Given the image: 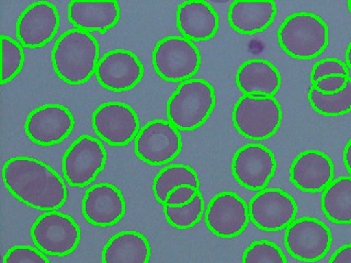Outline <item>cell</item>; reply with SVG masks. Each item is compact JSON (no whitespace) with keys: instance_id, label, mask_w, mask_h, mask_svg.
I'll return each instance as SVG.
<instances>
[{"instance_id":"6da1fadb","label":"cell","mask_w":351,"mask_h":263,"mask_svg":"<svg viewBox=\"0 0 351 263\" xmlns=\"http://www.w3.org/2000/svg\"><path fill=\"white\" fill-rule=\"evenodd\" d=\"M3 181L16 200L38 211H58L69 200L65 179L33 157L16 156L7 160L3 167Z\"/></svg>"},{"instance_id":"7a4b0ae2","label":"cell","mask_w":351,"mask_h":263,"mask_svg":"<svg viewBox=\"0 0 351 263\" xmlns=\"http://www.w3.org/2000/svg\"><path fill=\"white\" fill-rule=\"evenodd\" d=\"M100 47L91 33L78 29L66 31L58 38L51 53L55 74L66 84L82 85L96 75Z\"/></svg>"},{"instance_id":"3957f363","label":"cell","mask_w":351,"mask_h":263,"mask_svg":"<svg viewBox=\"0 0 351 263\" xmlns=\"http://www.w3.org/2000/svg\"><path fill=\"white\" fill-rule=\"evenodd\" d=\"M217 104V95L210 82L192 78L181 82L168 99L167 120L179 131L191 132L206 123Z\"/></svg>"},{"instance_id":"277c9868","label":"cell","mask_w":351,"mask_h":263,"mask_svg":"<svg viewBox=\"0 0 351 263\" xmlns=\"http://www.w3.org/2000/svg\"><path fill=\"white\" fill-rule=\"evenodd\" d=\"M283 52L292 58H316L329 44V27L323 18L312 12H296L287 16L277 33Z\"/></svg>"},{"instance_id":"5b68a950","label":"cell","mask_w":351,"mask_h":263,"mask_svg":"<svg viewBox=\"0 0 351 263\" xmlns=\"http://www.w3.org/2000/svg\"><path fill=\"white\" fill-rule=\"evenodd\" d=\"M232 121L241 136L266 140L282 124V107L274 97L241 96L234 105Z\"/></svg>"},{"instance_id":"8992f818","label":"cell","mask_w":351,"mask_h":263,"mask_svg":"<svg viewBox=\"0 0 351 263\" xmlns=\"http://www.w3.org/2000/svg\"><path fill=\"white\" fill-rule=\"evenodd\" d=\"M153 67L162 79L184 82L192 79L202 63L200 49L184 36H166L157 42L152 54Z\"/></svg>"},{"instance_id":"52a82bcc","label":"cell","mask_w":351,"mask_h":263,"mask_svg":"<svg viewBox=\"0 0 351 263\" xmlns=\"http://www.w3.org/2000/svg\"><path fill=\"white\" fill-rule=\"evenodd\" d=\"M30 235L34 247L45 255L66 257L77 249L82 229L69 214L44 212L33 223Z\"/></svg>"},{"instance_id":"ba28073f","label":"cell","mask_w":351,"mask_h":263,"mask_svg":"<svg viewBox=\"0 0 351 263\" xmlns=\"http://www.w3.org/2000/svg\"><path fill=\"white\" fill-rule=\"evenodd\" d=\"M108 153L101 140L82 135L67 148L62 159L66 184L75 188L87 186L96 180L107 164Z\"/></svg>"},{"instance_id":"9c48e42d","label":"cell","mask_w":351,"mask_h":263,"mask_svg":"<svg viewBox=\"0 0 351 263\" xmlns=\"http://www.w3.org/2000/svg\"><path fill=\"white\" fill-rule=\"evenodd\" d=\"M182 149L180 131L164 118L149 121L141 127L134 140V151L141 162L164 166L179 156Z\"/></svg>"},{"instance_id":"30bf717a","label":"cell","mask_w":351,"mask_h":263,"mask_svg":"<svg viewBox=\"0 0 351 263\" xmlns=\"http://www.w3.org/2000/svg\"><path fill=\"white\" fill-rule=\"evenodd\" d=\"M287 251L296 260L313 263L326 257L332 245V234L325 223L314 217L296 218L285 229Z\"/></svg>"},{"instance_id":"8fae6325","label":"cell","mask_w":351,"mask_h":263,"mask_svg":"<svg viewBox=\"0 0 351 263\" xmlns=\"http://www.w3.org/2000/svg\"><path fill=\"white\" fill-rule=\"evenodd\" d=\"M91 125L100 140L115 147L129 145L141 129L140 118L135 110L120 101L100 104L93 111Z\"/></svg>"},{"instance_id":"7c38bea8","label":"cell","mask_w":351,"mask_h":263,"mask_svg":"<svg viewBox=\"0 0 351 263\" xmlns=\"http://www.w3.org/2000/svg\"><path fill=\"white\" fill-rule=\"evenodd\" d=\"M277 171V159L270 148L250 142L236 151L232 173L237 184L250 191L266 189Z\"/></svg>"},{"instance_id":"4fadbf2b","label":"cell","mask_w":351,"mask_h":263,"mask_svg":"<svg viewBox=\"0 0 351 263\" xmlns=\"http://www.w3.org/2000/svg\"><path fill=\"white\" fill-rule=\"evenodd\" d=\"M74 114L63 104L47 103L31 111L25 122V133L36 145H58L74 131Z\"/></svg>"},{"instance_id":"5bb4252c","label":"cell","mask_w":351,"mask_h":263,"mask_svg":"<svg viewBox=\"0 0 351 263\" xmlns=\"http://www.w3.org/2000/svg\"><path fill=\"white\" fill-rule=\"evenodd\" d=\"M248 206L250 221L265 231L287 229L298 215L294 197L278 188H266L257 192Z\"/></svg>"},{"instance_id":"9a60e30c","label":"cell","mask_w":351,"mask_h":263,"mask_svg":"<svg viewBox=\"0 0 351 263\" xmlns=\"http://www.w3.org/2000/svg\"><path fill=\"white\" fill-rule=\"evenodd\" d=\"M204 219L213 235L219 238H235L244 233L250 224V206L234 192H219L208 202Z\"/></svg>"},{"instance_id":"2e32d148","label":"cell","mask_w":351,"mask_h":263,"mask_svg":"<svg viewBox=\"0 0 351 263\" xmlns=\"http://www.w3.org/2000/svg\"><path fill=\"white\" fill-rule=\"evenodd\" d=\"M144 77V66L135 53L129 49L109 51L99 60L96 78L99 84L112 92L134 89Z\"/></svg>"},{"instance_id":"e0dca14e","label":"cell","mask_w":351,"mask_h":263,"mask_svg":"<svg viewBox=\"0 0 351 263\" xmlns=\"http://www.w3.org/2000/svg\"><path fill=\"white\" fill-rule=\"evenodd\" d=\"M60 25L56 5L49 1H36L22 11L16 20V40L23 47L38 49L52 41Z\"/></svg>"},{"instance_id":"ac0fdd59","label":"cell","mask_w":351,"mask_h":263,"mask_svg":"<svg viewBox=\"0 0 351 263\" xmlns=\"http://www.w3.org/2000/svg\"><path fill=\"white\" fill-rule=\"evenodd\" d=\"M82 213L84 218L93 226H113L120 222L126 213L123 193L108 182L93 184L82 197Z\"/></svg>"},{"instance_id":"d6986e66","label":"cell","mask_w":351,"mask_h":263,"mask_svg":"<svg viewBox=\"0 0 351 263\" xmlns=\"http://www.w3.org/2000/svg\"><path fill=\"white\" fill-rule=\"evenodd\" d=\"M289 177L291 184L300 191L319 193L334 181V162L324 151H302L291 164Z\"/></svg>"},{"instance_id":"ffe728a7","label":"cell","mask_w":351,"mask_h":263,"mask_svg":"<svg viewBox=\"0 0 351 263\" xmlns=\"http://www.w3.org/2000/svg\"><path fill=\"white\" fill-rule=\"evenodd\" d=\"M181 36L193 42H206L217 36L219 18L211 3L206 1H184L176 14Z\"/></svg>"},{"instance_id":"44dd1931","label":"cell","mask_w":351,"mask_h":263,"mask_svg":"<svg viewBox=\"0 0 351 263\" xmlns=\"http://www.w3.org/2000/svg\"><path fill=\"white\" fill-rule=\"evenodd\" d=\"M235 82L243 96L274 97L282 85V77L271 62L252 58L239 66Z\"/></svg>"},{"instance_id":"7402d4cb","label":"cell","mask_w":351,"mask_h":263,"mask_svg":"<svg viewBox=\"0 0 351 263\" xmlns=\"http://www.w3.org/2000/svg\"><path fill=\"white\" fill-rule=\"evenodd\" d=\"M67 16L75 29L106 33L118 25L120 5L117 1H71Z\"/></svg>"},{"instance_id":"603a6c76","label":"cell","mask_w":351,"mask_h":263,"mask_svg":"<svg viewBox=\"0 0 351 263\" xmlns=\"http://www.w3.org/2000/svg\"><path fill=\"white\" fill-rule=\"evenodd\" d=\"M277 11L274 1H234L228 9V22L236 32L254 36L272 25Z\"/></svg>"},{"instance_id":"cb8c5ba5","label":"cell","mask_w":351,"mask_h":263,"mask_svg":"<svg viewBox=\"0 0 351 263\" xmlns=\"http://www.w3.org/2000/svg\"><path fill=\"white\" fill-rule=\"evenodd\" d=\"M152 247L145 236L136 230H123L115 234L104 245L102 263H148Z\"/></svg>"},{"instance_id":"d4e9b609","label":"cell","mask_w":351,"mask_h":263,"mask_svg":"<svg viewBox=\"0 0 351 263\" xmlns=\"http://www.w3.org/2000/svg\"><path fill=\"white\" fill-rule=\"evenodd\" d=\"M322 211L335 224H351V177L334 179L322 193Z\"/></svg>"},{"instance_id":"484cf974","label":"cell","mask_w":351,"mask_h":263,"mask_svg":"<svg viewBox=\"0 0 351 263\" xmlns=\"http://www.w3.org/2000/svg\"><path fill=\"white\" fill-rule=\"evenodd\" d=\"M189 184L200 190V179L197 171L186 164H168L153 180V193L157 202L164 205L168 195L177 186Z\"/></svg>"},{"instance_id":"4316f807","label":"cell","mask_w":351,"mask_h":263,"mask_svg":"<svg viewBox=\"0 0 351 263\" xmlns=\"http://www.w3.org/2000/svg\"><path fill=\"white\" fill-rule=\"evenodd\" d=\"M307 99L312 109L324 116H343L351 112V77L343 91L324 95L311 86Z\"/></svg>"},{"instance_id":"83f0119b","label":"cell","mask_w":351,"mask_h":263,"mask_svg":"<svg viewBox=\"0 0 351 263\" xmlns=\"http://www.w3.org/2000/svg\"><path fill=\"white\" fill-rule=\"evenodd\" d=\"M162 212L168 224L173 227L180 230L189 229L200 222L206 213V201L200 192L188 205L181 208L164 205Z\"/></svg>"},{"instance_id":"f1b7e54d","label":"cell","mask_w":351,"mask_h":263,"mask_svg":"<svg viewBox=\"0 0 351 263\" xmlns=\"http://www.w3.org/2000/svg\"><path fill=\"white\" fill-rule=\"evenodd\" d=\"M3 45V74L1 84L5 85L14 80L25 65V49L18 40L1 36Z\"/></svg>"},{"instance_id":"f546056e","label":"cell","mask_w":351,"mask_h":263,"mask_svg":"<svg viewBox=\"0 0 351 263\" xmlns=\"http://www.w3.org/2000/svg\"><path fill=\"white\" fill-rule=\"evenodd\" d=\"M241 263H288L282 249L270 240H256L245 249Z\"/></svg>"},{"instance_id":"4dcf8cb0","label":"cell","mask_w":351,"mask_h":263,"mask_svg":"<svg viewBox=\"0 0 351 263\" xmlns=\"http://www.w3.org/2000/svg\"><path fill=\"white\" fill-rule=\"evenodd\" d=\"M3 263H51L47 255L38 248L25 245L11 247L5 252Z\"/></svg>"},{"instance_id":"1f68e13d","label":"cell","mask_w":351,"mask_h":263,"mask_svg":"<svg viewBox=\"0 0 351 263\" xmlns=\"http://www.w3.org/2000/svg\"><path fill=\"white\" fill-rule=\"evenodd\" d=\"M334 75H341V76H349V69L345 62L339 58H327L318 60L314 64L311 71V84H315L317 80L325 78V77L334 76Z\"/></svg>"},{"instance_id":"d6a6232c","label":"cell","mask_w":351,"mask_h":263,"mask_svg":"<svg viewBox=\"0 0 351 263\" xmlns=\"http://www.w3.org/2000/svg\"><path fill=\"white\" fill-rule=\"evenodd\" d=\"M200 192V190L189 184L177 186L168 195L164 205L173 206V208L188 205Z\"/></svg>"},{"instance_id":"836d02e7","label":"cell","mask_w":351,"mask_h":263,"mask_svg":"<svg viewBox=\"0 0 351 263\" xmlns=\"http://www.w3.org/2000/svg\"><path fill=\"white\" fill-rule=\"evenodd\" d=\"M350 76H341V75H334V76L325 77L313 84V87L316 90L324 95H334L340 92L345 89L348 84Z\"/></svg>"},{"instance_id":"e575fe53","label":"cell","mask_w":351,"mask_h":263,"mask_svg":"<svg viewBox=\"0 0 351 263\" xmlns=\"http://www.w3.org/2000/svg\"><path fill=\"white\" fill-rule=\"evenodd\" d=\"M328 263H351V244H346L332 253Z\"/></svg>"},{"instance_id":"d590c367","label":"cell","mask_w":351,"mask_h":263,"mask_svg":"<svg viewBox=\"0 0 351 263\" xmlns=\"http://www.w3.org/2000/svg\"><path fill=\"white\" fill-rule=\"evenodd\" d=\"M343 160L346 169L351 175V138L343 148Z\"/></svg>"},{"instance_id":"8d00e7d4","label":"cell","mask_w":351,"mask_h":263,"mask_svg":"<svg viewBox=\"0 0 351 263\" xmlns=\"http://www.w3.org/2000/svg\"><path fill=\"white\" fill-rule=\"evenodd\" d=\"M346 65L348 67L349 71H351V42L349 44L348 47L346 49Z\"/></svg>"},{"instance_id":"74e56055","label":"cell","mask_w":351,"mask_h":263,"mask_svg":"<svg viewBox=\"0 0 351 263\" xmlns=\"http://www.w3.org/2000/svg\"><path fill=\"white\" fill-rule=\"evenodd\" d=\"M347 5H348L349 11L351 12V1H348V3H347Z\"/></svg>"}]
</instances>
